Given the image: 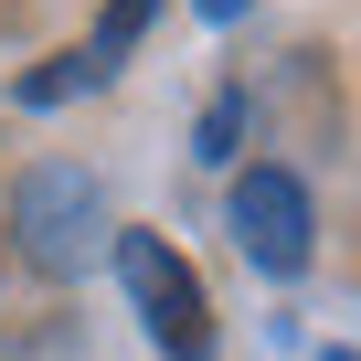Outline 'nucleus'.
Returning a JSON list of instances; mask_svg holds the SVG:
<instances>
[{
	"instance_id": "obj_2",
	"label": "nucleus",
	"mask_w": 361,
	"mask_h": 361,
	"mask_svg": "<svg viewBox=\"0 0 361 361\" xmlns=\"http://www.w3.org/2000/svg\"><path fill=\"white\" fill-rule=\"evenodd\" d=\"M106 255H117V276H128V298H138V319H149V340L170 361H213V298H202L192 266H180L159 234H117Z\"/></svg>"
},
{
	"instance_id": "obj_4",
	"label": "nucleus",
	"mask_w": 361,
	"mask_h": 361,
	"mask_svg": "<svg viewBox=\"0 0 361 361\" xmlns=\"http://www.w3.org/2000/svg\"><path fill=\"white\" fill-rule=\"evenodd\" d=\"M149 11H159V0H106V11H96V32H85L75 54H54V64H32V75H22V106H64V96H96V85H106V75L138 54Z\"/></svg>"
},
{
	"instance_id": "obj_3",
	"label": "nucleus",
	"mask_w": 361,
	"mask_h": 361,
	"mask_svg": "<svg viewBox=\"0 0 361 361\" xmlns=\"http://www.w3.org/2000/svg\"><path fill=\"white\" fill-rule=\"evenodd\" d=\"M224 224H234V255L266 266V276H298V266H308V234H319L298 170H245L234 202H224Z\"/></svg>"
},
{
	"instance_id": "obj_5",
	"label": "nucleus",
	"mask_w": 361,
	"mask_h": 361,
	"mask_svg": "<svg viewBox=\"0 0 361 361\" xmlns=\"http://www.w3.org/2000/svg\"><path fill=\"white\" fill-rule=\"evenodd\" d=\"M202 11H213V22H234V11H245V0H202Z\"/></svg>"
},
{
	"instance_id": "obj_1",
	"label": "nucleus",
	"mask_w": 361,
	"mask_h": 361,
	"mask_svg": "<svg viewBox=\"0 0 361 361\" xmlns=\"http://www.w3.org/2000/svg\"><path fill=\"white\" fill-rule=\"evenodd\" d=\"M11 234H22V255H32V266H54V276H85V266L117 245L96 170H64V159L22 180V202H11Z\"/></svg>"
},
{
	"instance_id": "obj_6",
	"label": "nucleus",
	"mask_w": 361,
	"mask_h": 361,
	"mask_svg": "<svg viewBox=\"0 0 361 361\" xmlns=\"http://www.w3.org/2000/svg\"><path fill=\"white\" fill-rule=\"evenodd\" d=\"M319 361H361V350H319Z\"/></svg>"
}]
</instances>
